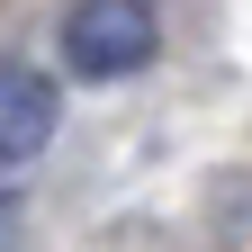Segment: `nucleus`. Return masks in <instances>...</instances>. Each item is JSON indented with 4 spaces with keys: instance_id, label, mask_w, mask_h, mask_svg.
<instances>
[{
    "instance_id": "obj_3",
    "label": "nucleus",
    "mask_w": 252,
    "mask_h": 252,
    "mask_svg": "<svg viewBox=\"0 0 252 252\" xmlns=\"http://www.w3.org/2000/svg\"><path fill=\"white\" fill-rule=\"evenodd\" d=\"M0 252H27V207H18V189H0Z\"/></svg>"
},
{
    "instance_id": "obj_2",
    "label": "nucleus",
    "mask_w": 252,
    "mask_h": 252,
    "mask_svg": "<svg viewBox=\"0 0 252 252\" xmlns=\"http://www.w3.org/2000/svg\"><path fill=\"white\" fill-rule=\"evenodd\" d=\"M54 117H63L54 81L36 72V63L0 54V162H36V153L54 144Z\"/></svg>"
},
{
    "instance_id": "obj_1",
    "label": "nucleus",
    "mask_w": 252,
    "mask_h": 252,
    "mask_svg": "<svg viewBox=\"0 0 252 252\" xmlns=\"http://www.w3.org/2000/svg\"><path fill=\"white\" fill-rule=\"evenodd\" d=\"M162 27H153V0H72L63 9V63L90 81H126L144 72Z\"/></svg>"
}]
</instances>
